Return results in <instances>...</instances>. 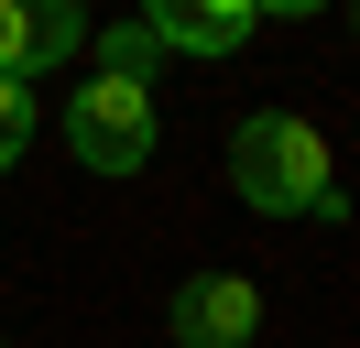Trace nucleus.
Here are the masks:
<instances>
[{
	"instance_id": "f257e3e1",
	"label": "nucleus",
	"mask_w": 360,
	"mask_h": 348,
	"mask_svg": "<svg viewBox=\"0 0 360 348\" xmlns=\"http://www.w3.org/2000/svg\"><path fill=\"white\" fill-rule=\"evenodd\" d=\"M229 185H240L251 218H349L338 163H328V130L295 120V109H251L229 130Z\"/></svg>"
},
{
	"instance_id": "f03ea898",
	"label": "nucleus",
	"mask_w": 360,
	"mask_h": 348,
	"mask_svg": "<svg viewBox=\"0 0 360 348\" xmlns=\"http://www.w3.org/2000/svg\"><path fill=\"white\" fill-rule=\"evenodd\" d=\"M66 152L88 174H142L153 163V87L142 76H88L66 98Z\"/></svg>"
},
{
	"instance_id": "7ed1b4c3",
	"label": "nucleus",
	"mask_w": 360,
	"mask_h": 348,
	"mask_svg": "<svg viewBox=\"0 0 360 348\" xmlns=\"http://www.w3.org/2000/svg\"><path fill=\"white\" fill-rule=\"evenodd\" d=\"M164 326H175V348H251L262 337V294L240 272H186L175 304H164Z\"/></svg>"
},
{
	"instance_id": "20e7f679",
	"label": "nucleus",
	"mask_w": 360,
	"mask_h": 348,
	"mask_svg": "<svg viewBox=\"0 0 360 348\" xmlns=\"http://www.w3.org/2000/svg\"><path fill=\"white\" fill-rule=\"evenodd\" d=\"M88 44V0H0V76H44Z\"/></svg>"
},
{
	"instance_id": "39448f33",
	"label": "nucleus",
	"mask_w": 360,
	"mask_h": 348,
	"mask_svg": "<svg viewBox=\"0 0 360 348\" xmlns=\"http://www.w3.org/2000/svg\"><path fill=\"white\" fill-rule=\"evenodd\" d=\"M131 22L164 44V55H197V65H219V55L251 44V0H142Z\"/></svg>"
},
{
	"instance_id": "423d86ee",
	"label": "nucleus",
	"mask_w": 360,
	"mask_h": 348,
	"mask_svg": "<svg viewBox=\"0 0 360 348\" xmlns=\"http://www.w3.org/2000/svg\"><path fill=\"white\" fill-rule=\"evenodd\" d=\"M88 44H98V76H142L153 87V65H164V44L142 33V22H110V33H88Z\"/></svg>"
},
{
	"instance_id": "0eeeda50",
	"label": "nucleus",
	"mask_w": 360,
	"mask_h": 348,
	"mask_svg": "<svg viewBox=\"0 0 360 348\" xmlns=\"http://www.w3.org/2000/svg\"><path fill=\"white\" fill-rule=\"evenodd\" d=\"M22 142H33V87H22V76H0V174L22 163Z\"/></svg>"
},
{
	"instance_id": "6e6552de",
	"label": "nucleus",
	"mask_w": 360,
	"mask_h": 348,
	"mask_svg": "<svg viewBox=\"0 0 360 348\" xmlns=\"http://www.w3.org/2000/svg\"><path fill=\"white\" fill-rule=\"evenodd\" d=\"M328 0H251V22H316Z\"/></svg>"
}]
</instances>
